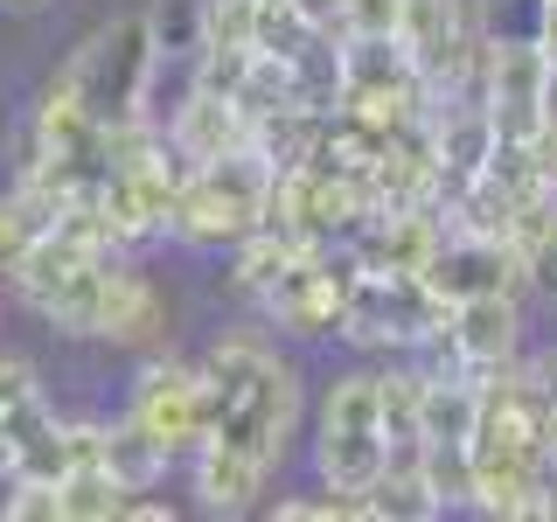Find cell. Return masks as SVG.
Instances as JSON below:
<instances>
[{
  "label": "cell",
  "mask_w": 557,
  "mask_h": 522,
  "mask_svg": "<svg viewBox=\"0 0 557 522\" xmlns=\"http://www.w3.org/2000/svg\"><path fill=\"white\" fill-rule=\"evenodd\" d=\"M202 397H209V439L202 446L272 474L293 425H300V383H293L286 362L258 335H223L202 356Z\"/></svg>",
  "instance_id": "1"
},
{
  "label": "cell",
  "mask_w": 557,
  "mask_h": 522,
  "mask_svg": "<svg viewBox=\"0 0 557 522\" xmlns=\"http://www.w3.org/2000/svg\"><path fill=\"white\" fill-rule=\"evenodd\" d=\"M272 174H278V167H272L258 147L188 167L182 188H174L168 231L188 237V244H244L258 223L272 216Z\"/></svg>",
  "instance_id": "2"
},
{
  "label": "cell",
  "mask_w": 557,
  "mask_h": 522,
  "mask_svg": "<svg viewBox=\"0 0 557 522\" xmlns=\"http://www.w3.org/2000/svg\"><path fill=\"white\" fill-rule=\"evenodd\" d=\"M153 63H161V42H153L147 14H119L112 28H98L77 57L63 63V91L84 104L91 126H133L139 104H147V84H153Z\"/></svg>",
  "instance_id": "3"
},
{
  "label": "cell",
  "mask_w": 557,
  "mask_h": 522,
  "mask_svg": "<svg viewBox=\"0 0 557 522\" xmlns=\"http://www.w3.org/2000/svg\"><path fill=\"white\" fill-rule=\"evenodd\" d=\"M446 321H453V307L418 272H383V265H362L356 258V272H348V307H342V335L348 341L411 348V341H440Z\"/></svg>",
  "instance_id": "4"
},
{
  "label": "cell",
  "mask_w": 557,
  "mask_h": 522,
  "mask_svg": "<svg viewBox=\"0 0 557 522\" xmlns=\"http://www.w3.org/2000/svg\"><path fill=\"white\" fill-rule=\"evenodd\" d=\"M391 467V439H383V390L376 376H342L321 405V474L342 495H370Z\"/></svg>",
  "instance_id": "5"
},
{
  "label": "cell",
  "mask_w": 557,
  "mask_h": 522,
  "mask_svg": "<svg viewBox=\"0 0 557 522\" xmlns=\"http://www.w3.org/2000/svg\"><path fill=\"white\" fill-rule=\"evenodd\" d=\"M550 91H557V63L544 42H487V77H481V104L495 119V139L530 147L550 126Z\"/></svg>",
  "instance_id": "6"
},
{
  "label": "cell",
  "mask_w": 557,
  "mask_h": 522,
  "mask_svg": "<svg viewBox=\"0 0 557 522\" xmlns=\"http://www.w3.org/2000/svg\"><path fill=\"white\" fill-rule=\"evenodd\" d=\"M133 425L147 432L153 446L168 452H196L209 439V397H202V370H188V362H153L147 376H139L133 390Z\"/></svg>",
  "instance_id": "7"
},
{
  "label": "cell",
  "mask_w": 557,
  "mask_h": 522,
  "mask_svg": "<svg viewBox=\"0 0 557 522\" xmlns=\"http://www.w3.org/2000/svg\"><path fill=\"white\" fill-rule=\"evenodd\" d=\"M418 278H425L446 307H460V300H481V293H509L516 278H522V265H516L509 244H495V237L446 231L440 251L425 258V272H418Z\"/></svg>",
  "instance_id": "8"
},
{
  "label": "cell",
  "mask_w": 557,
  "mask_h": 522,
  "mask_svg": "<svg viewBox=\"0 0 557 522\" xmlns=\"http://www.w3.org/2000/svg\"><path fill=\"white\" fill-rule=\"evenodd\" d=\"M265 307L278 313V327H293V335H327V327H342L348 272H327L321 244H313L307 258H293V265L278 272V286L265 293Z\"/></svg>",
  "instance_id": "9"
},
{
  "label": "cell",
  "mask_w": 557,
  "mask_h": 522,
  "mask_svg": "<svg viewBox=\"0 0 557 522\" xmlns=\"http://www.w3.org/2000/svg\"><path fill=\"white\" fill-rule=\"evenodd\" d=\"M516 341H522V313L509 293H481V300H460L446 321V348L460 356L467 376H487V370H509L516 362Z\"/></svg>",
  "instance_id": "10"
},
{
  "label": "cell",
  "mask_w": 557,
  "mask_h": 522,
  "mask_svg": "<svg viewBox=\"0 0 557 522\" xmlns=\"http://www.w3.org/2000/svg\"><path fill=\"white\" fill-rule=\"evenodd\" d=\"M174 161L182 167H202V161H223V153H244L251 147V112H244L237 98H223V91H188V104L174 112Z\"/></svg>",
  "instance_id": "11"
},
{
  "label": "cell",
  "mask_w": 557,
  "mask_h": 522,
  "mask_svg": "<svg viewBox=\"0 0 557 522\" xmlns=\"http://www.w3.org/2000/svg\"><path fill=\"white\" fill-rule=\"evenodd\" d=\"M432 161H440V196L453 188L481 182L487 161H495V119H487V104H446V119L432 126Z\"/></svg>",
  "instance_id": "12"
},
{
  "label": "cell",
  "mask_w": 557,
  "mask_h": 522,
  "mask_svg": "<svg viewBox=\"0 0 557 522\" xmlns=\"http://www.w3.org/2000/svg\"><path fill=\"white\" fill-rule=\"evenodd\" d=\"M376 231L362 244V265H383V272H425V258L440 251V223H432V202L425 209H376Z\"/></svg>",
  "instance_id": "13"
},
{
  "label": "cell",
  "mask_w": 557,
  "mask_h": 522,
  "mask_svg": "<svg viewBox=\"0 0 557 522\" xmlns=\"http://www.w3.org/2000/svg\"><path fill=\"white\" fill-rule=\"evenodd\" d=\"M161 321H168L161 293H153L139 272L112 265V278H104V300H98V327H91V335H104V341H133V348H139V341L161 335Z\"/></svg>",
  "instance_id": "14"
},
{
  "label": "cell",
  "mask_w": 557,
  "mask_h": 522,
  "mask_svg": "<svg viewBox=\"0 0 557 522\" xmlns=\"http://www.w3.org/2000/svg\"><path fill=\"white\" fill-rule=\"evenodd\" d=\"M126 495H133V487L119 481L104 460H77V467L57 481L63 522H119V515H126Z\"/></svg>",
  "instance_id": "15"
},
{
  "label": "cell",
  "mask_w": 557,
  "mask_h": 522,
  "mask_svg": "<svg viewBox=\"0 0 557 522\" xmlns=\"http://www.w3.org/2000/svg\"><path fill=\"white\" fill-rule=\"evenodd\" d=\"M196 495L209 509L237 515V509H251V501L265 495V467L231 460V452H216V446H196Z\"/></svg>",
  "instance_id": "16"
},
{
  "label": "cell",
  "mask_w": 557,
  "mask_h": 522,
  "mask_svg": "<svg viewBox=\"0 0 557 522\" xmlns=\"http://www.w3.org/2000/svg\"><path fill=\"white\" fill-rule=\"evenodd\" d=\"M313 244L307 237H293V231H278V223H258L251 237L237 244V293H272L278 286V272L293 265V258H307Z\"/></svg>",
  "instance_id": "17"
},
{
  "label": "cell",
  "mask_w": 557,
  "mask_h": 522,
  "mask_svg": "<svg viewBox=\"0 0 557 522\" xmlns=\"http://www.w3.org/2000/svg\"><path fill=\"white\" fill-rule=\"evenodd\" d=\"M376 390H383V439L391 446L425 439V376L397 370V376H376Z\"/></svg>",
  "instance_id": "18"
},
{
  "label": "cell",
  "mask_w": 557,
  "mask_h": 522,
  "mask_svg": "<svg viewBox=\"0 0 557 522\" xmlns=\"http://www.w3.org/2000/svg\"><path fill=\"white\" fill-rule=\"evenodd\" d=\"M104 467H112V474L126 481V487H147V481L168 467V452H161V446H153L147 432H139L133 418H126V425H112V432H104Z\"/></svg>",
  "instance_id": "19"
},
{
  "label": "cell",
  "mask_w": 557,
  "mask_h": 522,
  "mask_svg": "<svg viewBox=\"0 0 557 522\" xmlns=\"http://www.w3.org/2000/svg\"><path fill=\"white\" fill-rule=\"evenodd\" d=\"M147 28L168 57H196L202 49V0H153L147 8Z\"/></svg>",
  "instance_id": "20"
},
{
  "label": "cell",
  "mask_w": 557,
  "mask_h": 522,
  "mask_svg": "<svg viewBox=\"0 0 557 522\" xmlns=\"http://www.w3.org/2000/svg\"><path fill=\"white\" fill-rule=\"evenodd\" d=\"M342 35H397L405 22V0H335Z\"/></svg>",
  "instance_id": "21"
},
{
  "label": "cell",
  "mask_w": 557,
  "mask_h": 522,
  "mask_svg": "<svg viewBox=\"0 0 557 522\" xmlns=\"http://www.w3.org/2000/svg\"><path fill=\"white\" fill-rule=\"evenodd\" d=\"M8 515H14V522H63L57 481H14V495H8Z\"/></svg>",
  "instance_id": "22"
},
{
  "label": "cell",
  "mask_w": 557,
  "mask_h": 522,
  "mask_svg": "<svg viewBox=\"0 0 557 522\" xmlns=\"http://www.w3.org/2000/svg\"><path fill=\"white\" fill-rule=\"evenodd\" d=\"M522 278H530V286L544 293V300H557V237H544L530 258H522Z\"/></svg>",
  "instance_id": "23"
},
{
  "label": "cell",
  "mask_w": 557,
  "mask_h": 522,
  "mask_svg": "<svg viewBox=\"0 0 557 522\" xmlns=\"http://www.w3.org/2000/svg\"><path fill=\"white\" fill-rule=\"evenodd\" d=\"M28 244V216L22 202H0V265H14V251Z\"/></svg>",
  "instance_id": "24"
},
{
  "label": "cell",
  "mask_w": 557,
  "mask_h": 522,
  "mask_svg": "<svg viewBox=\"0 0 557 522\" xmlns=\"http://www.w3.org/2000/svg\"><path fill=\"white\" fill-rule=\"evenodd\" d=\"M536 42H544L550 63H557V0H544V35H536Z\"/></svg>",
  "instance_id": "25"
},
{
  "label": "cell",
  "mask_w": 557,
  "mask_h": 522,
  "mask_svg": "<svg viewBox=\"0 0 557 522\" xmlns=\"http://www.w3.org/2000/svg\"><path fill=\"white\" fill-rule=\"evenodd\" d=\"M0 474H14V439H8V411H0Z\"/></svg>",
  "instance_id": "26"
},
{
  "label": "cell",
  "mask_w": 557,
  "mask_h": 522,
  "mask_svg": "<svg viewBox=\"0 0 557 522\" xmlns=\"http://www.w3.org/2000/svg\"><path fill=\"white\" fill-rule=\"evenodd\" d=\"M307 8H321V14H327V22H335V0H307Z\"/></svg>",
  "instance_id": "27"
},
{
  "label": "cell",
  "mask_w": 557,
  "mask_h": 522,
  "mask_svg": "<svg viewBox=\"0 0 557 522\" xmlns=\"http://www.w3.org/2000/svg\"><path fill=\"white\" fill-rule=\"evenodd\" d=\"M8 8H35V0H8Z\"/></svg>",
  "instance_id": "28"
}]
</instances>
